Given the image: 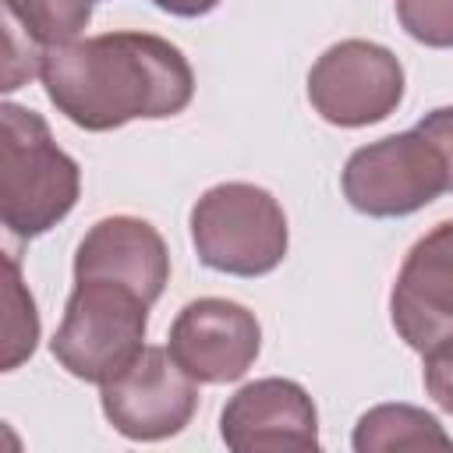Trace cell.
Listing matches in <instances>:
<instances>
[{
    "mask_svg": "<svg viewBox=\"0 0 453 453\" xmlns=\"http://www.w3.org/2000/svg\"><path fill=\"white\" fill-rule=\"evenodd\" d=\"M421 379H425V393L432 396V403L453 414V340H442L439 347L425 350Z\"/></svg>",
    "mask_w": 453,
    "mask_h": 453,
    "instance_id": "16",
    "label": "cell"
},
{
    "mask_svg": "<svg viewBox=\"0 0 453 453\" xmlns=\"http://www.w3.org/2000/svg\"><path fill=\"white\" fill-rule=\"evenodd\" d=\"M389 322L418 354L453 340V219L435 223L403 255L389 290Z\"/></svg>",
    "mask_w": 453,
    "mask_h": 453,
    "instance_id": "9",
    "label": "cell"
},
{
    "mask_svg": "<svg viewBox=\"0 0 453 453\" xmlns=\"http://www.w3.org/2000/svg\"><path fill=\"white\" fill-rule=\"evenodd\" d=\"M74 280H113L156 304L170 283V248L142 216H103L78 241Z\"/></svg>",
    "mask_w": 453,
    "mask_h": 453,
    "instance_id": "11",
    "label": "cell"
},
{
    "mask_svg": "<svg viewBox=\"0 0 453 453\" xmlns=\"http://www.w3.org/2000/svg\"><path fill=\"white\" fill-rule=\"evenodd\" d=\"M170 357L198 386H226L248 375L262 350V326L251 308L226 297L188 301L170 322Z\"/></svg>",
    "mask_w": 453,
    "mask_h": 453,
    "instance_id": "8",
    "label": "cell"
},
{
    "mask_svg": "<svg viewBox=\"0 0 453 453\" xmlns=\"http://www.w3.org/2000/svg\"><path fill=\"white\" fill-rule=\"evenodd\" d=\"M350 446H354V453H396V449H446V453H453V435L425 407L379 403L357 418Z\"/></svg>",
    "mask_w": 453,
    "mask_h": 453,
    "instance_id": "12",
    "label": "cell"
},
{
    "mask_svg": "<svg viewBox=\"0 0 453 453\" xmlns=\"http://www.w3.org/2000/svg\"><path fill=\"white\" fill-rule=\"evenodd\" d=\"M149 308L152 304L124 283L74 280L50 354L67 375L103 386L145 347Z\"/></svg>",
    "mask_w": 453,
    "mask_h": 453,
    "instance_id": "4",
    "label": "cell"
},
{
    "mask_svg": "<svg viewBox=\"0 0 453 453\" xmlns=\"http://www.w3.org/2000/svg\"><path fill=\"white\" fill-rule=\"evenodd\" d=\"M414 127L435 145V152L446 166V191H453V106H435Z\"/></svg>",
    "mask_w": 453,
    "mask_h": 453,
    "instance_id": "17",
    "label": "cell"
},
{
    "mask_svg": "<svg viewBox=\"0 0 453 453\" xmlns=\"http://www.w3.org/2000/svg\"><path fill=\"white\" fill-rule=\"evenodd\" d=\"M39 81L57 113L81 131L166 120L184 113L195 99L188 57L152 32H103L46 50Z\"/></svg>",
    "mask_w": 453,
    "mask_h": 453,
    "instance_id": "1",
    "label": "cell"
},
{
    "mask_svg": "<svg viewBox=\"0 0 453 453\" xmlns=\"http://www.w3.org/2000/svg\"><path fill=\"white\" fill-rule=\"evenodd\" d=\"M308 103L333 127H368L403 103L400 57L372 39H340L308 71Z\"/></svg>",
    "mask_w": 453,
    "mask_h": 453,
    "instance_id": "6",
    "label": "cell"
},
{
    "mask_svg": "<svg viewBox=\"0 0 453 453\" xmlns=\"http://www.w3.org/2000/svg\"><path fill=\"white\" fill-rule=\"evenodd\" d=\"M152 4L173 18H202V14L216 11L223 0H152Z\"/></svg>",
    "mask_w": 453,
    "mask_h": 453,
    "instance_id": "18",
    "label": "cell"
},
{
    "mask_svg": "<svg viewBox=\"0 0 453 453\" xmlns=\"http://www.w3.org/2000/svg\"><path fill=\"white\" fill-rule=\"evenodd\" d=\"M188 226L198 262L226 276H265L290 248L283 205L273 191L248 180H223L202 191Z\"/></svg>",
    "mask_w": 453,
    "mask_h": 453,
    "instance_id": "3",
    "label": "cell"
},
{
    "mask_svg": "<svg viewBox=\"0 0 453 453\" xmlns=\"http://www.w3.org/2000/svg\"><path fill=\"white\" fill-rule=\"evenodd\" d=\"M39 343V311L35 301L28 294V287L21 283V265L14 255H7V319H4V357L0 368L14 372L25 357L35 354Z\"/></svg>",
    "mask_w": 453,
    "mask_h": 453,
    "instance_id": "14",
    "label": "cell"
},
{
    "mask_svg": "<svg viewBox=\"0 0 453 453\" xmlns=\"http://www.w3.org/2000/svg\"><path fill=\"white\" fill-rule=\"evenodd\" d=\"M103 418L131 442H163L180 435L198 411V382L166 347H142L138 357L99 386Z\"/></svg>",
    "mask_w": 453,
    "mask_h": 453,
    "instance_id": "7",
    "label": "cell"
},
{
    "mask_svg": "<svg viewBox=\"0 0 453 453\" xmlns=\"http://www.w3.org/2000/svg\"><path fill=\"white\" fill-rule=\"evenodd\" d=\"M340 184L354 212L396 219L432 205L446 191V166L435 145L411 127L354 149L343 163Z\"/></svg>",
    "mask_w": 453,
    "mask_h": 453,
    "instance_id": "5",
    "label": "cell"
},
{
    "mask_svg": "<svg viewBox=\"0 0 453 453\" xmlns=\"http://www.w3.org/2000/svg\"><path fill=\"white\" fill-rule=\"evenodd\" d=\"M400 28L432 50H453V0H396Z\"/></svg>",
    "mask_w": 453,
    "mask_h": 453,
    "instance_id": "15",
    "label": "cell"
},
{
    "mask_svg": "<svg viewBox=\"0 0 453 453\" xmlns=\"http://www.w3.org/2000/svg\"><path fill=\"white\" fill-rule=\"evenodd\" d=\"M219 435L234 453L319 449V411L311 393L294 379H255L219 411Z\"/></svg>",
    "mask_w": 453,
    "mask_h": 453,
    "instance_id": "10",
    "label": "cell"
},
{
    "mask_svg": "<svg viewBox=\"0 0 453 453\" xmlns=\"http://www.w3.org/2000/svg\"><path fill=\"white\" fill-rule=\"evenodd\" d=\"M81 195V166L67 156L46 117L4 103L0 106V219L21 237L53 230Z\"/></svg>",
    "mask_w": 453,
    "mask_h": 453,
    "instance_id": "2",
    "label": "cell"
},
{
    "mask_svg": "<svg viewBox=\"0 0 453 453\" xmlns=\"http://www.w3.org/2000/svg\"><path fill=\"white\" fill-rule=\"evenodd\" d=\"M4 21L46 53L81 39L92 21V0H4Z\"/></svg>",
    "mask_w": 453,
    "mask_h": 453,
    "instance_id": "13",
    "label": "cell"
}]
</instances>
